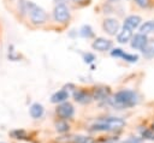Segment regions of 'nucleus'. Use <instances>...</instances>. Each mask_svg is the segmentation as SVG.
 Returning <instances> with one entry per match:
<instances>
[{"label":"nucleus","instance_id":"f257e3e1","mask_svg":"<svg viewBox=\"0 0 154 143\" xmlns=\"http://www.w3.org/2000/svg\"><path fill=\"white\" fill-rule=\"evenodd\" d=\"M138 102V96L135 91L132 90H120L116 93L113 99H111V105H113L117 108H126V107H132Z\"/></svg>","mask_w":154,"mask_h":143},{"label":"nucleus","instance_id":"f03ea898","mask_svg":"<svg viewBox=\"0 0 154 143\" xmlns=\"http://www.w3.org/2000/svg\"><path fill=\"white\" fill-rule=\"evenodd\" d=\"M125 125V121L117 117H108L97 120L94 125H91L93 131H113L120 130Z\"/></svg>","mask_w":154,"mask_h":143},{"label":"nucleus","instance_id":"7ed1b4c3","mask_svg":"<svg viewBox=\"0 0 154 143\" xmlns=\"http://www.w3.org/2000/svg\"><path fill=\"white\" fill-rule=\"evenodd\" d=\"M26 11L29 12L30 20L34 24H43L47 20L48 16H47L46 11L32 2H26Z\"/></svg>","mask_w":154,"mask_h":143},{"label":"nucleus","instance_id":"20e7f679","mask_svg":"<svg viewBox=\"0 0 154 143\" xmlns=\"http://www.w3.org/2000/svg\"><path fill=\"white\" fill-rule=\"evenodd\" d=\"M53 16L54 19L59 23H66L70 19V11L65 5H55L53 10Z\"/></svg>","mask_w":154,"mask_h":143},{"label":"nucleus","instance_id":"39448f33","mask_svg":"<svg viewBox=\"0 0 154 143\" xmlns=\"http://www.w3.org/2000/svg\"><path fill=\"white\" fill-rule=\"evenodd\" d=\"M55 112H57V114H58L63 120H65V119L72 118V115H73V113H75V109H73V106H72L70 102H63V103H60V105L57 107Z\"/></svg>","mask_w":154,"mask_h":143},{"label":"nucleus","instance_id":"423d86ee","mask_svg":"<svg viewBox=\"0 0 154 143\" xmlns=\"http://www.w3.org/2000/svg\"><path fill=\"white\" fill-rule=\"evenodd\" d=\"M102 26L108 35H116L119 31V22L114 18H106L103 20Z\"/></svg>","mask_w":154,"mask_h":143},{"label":"nucleus","instance_id":"0eeeda50","mask_svg":"<svg viewBox=\"0 0 154 143\" xmlns=\"http://www.w3.org/2000/svg\"><path fill=\"white\" fill-rule=\"evenodd\" d=\"M111 47H112V42L103 37H99L93 42V48L99 52H106V50L111 49Z\"/></svg>","mask_w":154,"mask_h":143},{"label":"nucleus","instance_id":"6e6552de","mask_svg":"<svg viewBox=\"0 0 154 143\" xmlns=\"http://www.w3.org/2000/svg\"><path fill=\"white\" fill-rule=\"evenodd\" d=\"M148 42V38H147V35H143V34H136L134 37H132V41H131V47L135 48V49H140L142 50V48L146 46V43Z\"/></svg>","mask_w":154,"mask_h":143},{"label":"nucleus","instance_id":"1a4fd4ad","mask_svg":"<svg viewBox=\"0 0 154 143\" xmlns=\"http://www.w3.org/2000/svg\"><path fill=\"white\" fill-rule=\"evenodd\" d=\"M73 99L79 103H89L93 100V96L84 90H76L73 93Z\"/></svg>","mask_w":154,"mask_h":143},{"label":"nucleus","instance_id":"9d476101","mask_svg":"<svg viewBox=\"0 0 154 143\" xmlns=\"http://www.w3.org/2000/svg\"><path fill=\"white\" fill-rule=\"evenodd\" d=\"M140 24H141V17L140 16H135V14L126 17L125 20H124V26L130 29V30L136 29Z\"/></svg>","mask_w":154,"mask_h":143},{"label":"nucleus","instance_id":"9b49d317","mask_svg":"<svg viewBox=\"0 0 154 143\" xmlns=\"http://www.w3.org/2000/svg\"><path fill=\"white\" fill-rule=\"evenodd\" d=\"M69 99V93L66 90H59L57 93H54L51 97V101L53 103H63Z\"/></svg>","mask_w":154,"mask_h":143},{"label":"nucleus","instance_id":"f8f14e48","mask_svg":"<svg viewBox=\"0 0 154 143\" xmlns=\"http://www.w3.org/2000/svg\"><path fill=\"white\" fill-rule=\"evenodd\" d=\"M29 113L34 119H38L43 115V106L41 103H37V102L32 103L30 109H29Z\"/></svg>","mask_w":154,"mask_h":143},{"label":"nucleus","instance_id":"ddd939ff","mask_svg":"<svg viewBox=\"0 0 154 143\" xmlns=\"http://www.w3.org/2000/svg\"><path fill=\"white\" fill-rule=\"evenodd\" d=\"M109 95V89L108 88H97L93 93V99L94 100H106L108 99Z\"/></svg>","mask_w":154,"mask_h":143},{"label":"nucleus","instance_id":"4468645a","mask_svg":"<svg viewBox=\"0 0 154 143\" xmlns=\"http://www.w3.org/2000/svg\"><path fill=\"white\" fill-rule=\"evenodd\" d=\"M142 54L147 59L154 58V40H150V41L148 40V42L146 43V46L142 48Z\"/></svg>","mask_w":154,"mask_h":143},{"label":"nucleus","instance_id":"2eb2a0df","mask_svg":"<svg viewBox=\"0 0 154 143\" xmlns=\"http://www.w3.org/2000/svg\"><path fill=\"white\" fill-rule=\"evenodd\" d=\"M132 37V30H130V29H128V28H123L122 29V31H119V34H118V36H117V40H118V42H120V43H125V42H128L130 38Z\"/></svg>","mask_w":154,"mask_h":143},{"label":"nucleus","instance_id":"dca6fc26","mask_svg":"<svg viewBox=\"0 0 154 143\" xmlns=\"http://www.w3.org/2000/svg\"><path fill=\"white\" fill-rule=\"evenodd\" d=\"M140 31H141V34H143V35L154 32V20H148V22L143 23V24L141 25V28H140Z\"/></svg>","mask_w":154,"mask_h":143},{"label":"nucleus","instance_id":"f3484780","mask_svg":"<svg viewBox=\"0 0 154 143\" xmlns=\"http://www.w3.org/2000/svg\"><path fill=\"white\" fill-rule=\"evenodd\" d=\"M79 35L83 36V37L89 38V37H93L94 36V31H93V29H91L90 25H83L81 28V30H79Z\"/></svg>","mask_w":154,"mask_h":143},{"label":"nucleus","instance_id":"a211bd4d","mask_svg":"<svg viewBox=\"0 0 154 143\" xmlns=\"http://www.w3.org/2000/svg\"><path fill=\"white\" fill-rule=\"evenodd\" d=\"M69 129H70L69 124H67L66 121H64V120H59V121H57V123H55V130H57L58 132H60V133L67 132V131H69Z\"/></svg>","mask_w":154,"mask_h":143},{"label":"nucleus","instance_id":"6ab92c4d","mask_svg":"<svg viewBox=\"0 0 154 143\" xmlns=\"http://www.w3.org/2000/svg\"><path fill=\"white\" fill-rule=\"evenodd\" d=\"M11 136L13 138H17V139H23L26 137V132L24 130H13L11 132Z\"/></svg>","mask_w":154,"mask_h":143},{"label":"nucleus","instance_id":"aec40b11","mask_svg":"<svg viewBox=\"0 0 154 143\" xmlns=\"http://www.w3.org/2000/svg\"><path fill=\"white\" fill-rule=\"evenodd\" d=\"M89 138L87 136H73L71 138V143H88Z\"/></svg>","mask_w":154,"mask_h":143},{"label":"nucleus","instance_id":"412c9836","mask_svg":"<svg viewBox=\"0 0 154 143\" xmlns=\"http://www.w3.org/2000/svg\"><path fill=\"white\" fill-rule=\"evenodd\" d=\"M122 58H123L124 60L129 61V62H136V61L138 60V56H137L136 54H128V53H123Z\"/></svg>","mask_w":154,"mask_h":143},{"label":"nucleus","instance_id":"4be33fe9","mask_svg":"<svg viewBox=\"0 0 154 143\" xmlns=\"http://www.w3.org/2000/svg\"><path fill=\"white\" fill-rule=\"evenodd\" d=\"M142 138L154 141V132L152 130H144V131H142Z\"/></svg>","mask_w":154,"mask_h":143},{"label":"nucleus","instance_id":"5701e85b","mask_svg":"<svg viewBox=\"0 0 154 143\" xmlns=\"http://www.w3.org/2000/svg\"><path fill=\"white\" fill-rule=\"evenodd\" d=\"M83 60H84L85 62L90 64V62H93V61L95 60V55L91 54V53H84V54H83Z\"/></svg>","mask_w":154,"mask_h":143},{"label":"nucleus","instance_id":"b1692460","mask_svg":"<svg viewBox=\"0 0 154 143\" xmlns=\"http://www.w3.org/2000/svg\"><path fill=\"white\" fill-rule=\"evenodd\" d=\"M123 53H124L123 49H120V48H116V49H113V50L111 52V55H112V56H116V58H122Z\"/></svg>","mask_w":154,"mask_h":143},{"label":"nucleus","instance_id":"393cba45","mask_svg":"<svg viewBox=\"0 0 154 143\" xmlns=\"http://www.w3.org/2000/svg\"><path fill=\"white\" fill-rule=\"evenodd\" d=\"M123 143H142V138H138V137H130V138L125 139Z\"/></svg>","mask_w":154,"mask_h":143},{"label":"nucleus","instance_id":"a878e982","mask_svg":"<svg viewBox=\"0 0 154 143\" xmlns=\"http://www.w3.org/2000/svg\"><path fill=\"white\" fill-rule=\"evenodd\" d=\"M135 2L140 6V7H147L149 5V0H135Z\"/></svg>","mask_w":154,"mask_h":143},{"label":"nucleus","instance_id":"bb28decb","mask_svg":"<svg viewBox=\"0 0 154 143\" xmlns=\"http://www.w3.org/2000/svg\"><path fill=\"white\" fill-rule=\"evenodd\" d=\"M54 1L57 2V5H61V4H63V5H65V2H66L67 0H54Z\"/></svg>","mask_w":154,"mask_h":143},{"label":"nucleus","instance_id":"cd10ccee","mask_svg":"<svg viewBox=\"0 0 154 143\" xmlns=\"http://www.w3.org/2000/svg\"><path fill=\"white\" fill-rule=\"evenodd\" d=\"M73 1H75V2H84L85 0H73Z\"/></svg>","mask_w":154,"mask_h":143},{"label":"nucleus","instance_id":"c85d7f7f","mask_svg":"<svg viewBox=\"0 0 154 143\" xmlns=\"http://www.w3.org/2000/svg\"><path fill=\"white\" fill-rule=\"evenodd\" d=\"M108 1H112V2H114V1H119V0H108Z\"/></svg>","mask_w":154,"mask_h":143},{"label":"nucleus","instance_id":"c756f323","mask_svg":"<svg viewBox=\"0 0 154 143\" xmlns=\"http://www.w3.org/2000/svg\"><path fill=\"white\" fill-rule=\"evenodd\" d=\"M153 130H154V123H153Z\"/></svg>","mask_w":154,"mask_h":143},{"label":"nucleus","instance_id":"7c9ffc66","mask_svg":"<svg viewBox=\"0 0 154 143\" xmlns=\"http://www.w3.org/2000/svg\"><path fill=\"white\" fill-rule=\"evenodd\" d=\"M1 143H4V142H1Z\"/></svg>","mask_w":154,"mask_h":143}]
</instances>
